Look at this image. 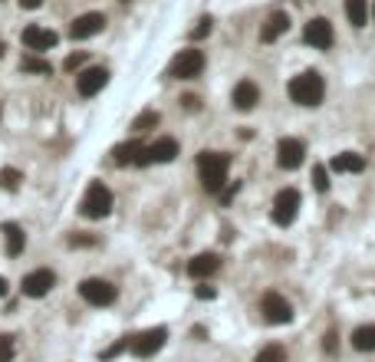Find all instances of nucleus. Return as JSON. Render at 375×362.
<instances>
[{
    "mask_svg": "<svg viewBox=\"0 0 375 362\" xmlns=\"http://www.w3.org/2000/svg\"><path fill=\"white\" fill-rule=\"evenodd\" d=\"M227 168H230V155L224 152H201L197 155V175L205 185L207 195H221L227 185Z\"/></svg>",
    "mask_w": 375,
    "mask_h": 362,
    "instance_id": "obj_1",
    "label": "nucleus"
},
{
    "mask_svg": "<svg viewBox=\"0 0 375 362\" xmlns=\"http://www.w3.org/2000/svg\"><path fill=\"white\" fill-rule=\"evenodd\" d=\"M287 93H290V99L297 105L316 109V105L323 103V95H326V83H323V76H319L316 69H307V73H299V76L290 79Z\"/></svg>",
    "mask_w": 375,
    "mask_h": 362,
    "instance_id": "obj_2",
    "label": "nucleus"
},
{
    "mask_svg": "<svg viewBox=\"0 0 375 362\" xmlns=\"http://www.w3.org/2000/svg\"><path fill=\"white\" fill-rule=\"evenodd\" d=\"M79 211H83V217H89V221H103V217H109L112 191L106 188L103 181H93V185L86 188L83 201H79Z\"/></svg>",
    "mask_w": 375,
    "mask_h": 362,
    "instance_id": "obj_3",
    "label": "nucleus"
},
{
    "mask_svg": "<svg viewBox=\"0 0 375 362\" xmlns=\"http://www.w3.org/2000/svg\"><path fill=\"white\" fill-rule=\"evenodd\" d=\"M79 296H83L89 306H112L115 296H119V290H115V284L103 280V276H89V280L79 284Z\"/></svg>",
    "mask_w": 375,
    "mask_h": 362,
    "instance_id": "obj_4",
    "label": "nucleus"
},
{
    "mask_svg": "<svg viewBox=\"0 0 375 362\" xmlns=\"http://www.w3.org/2000/svg\"><path fill=\"white\" fill-rule=\"evenodd\" d=\"M299 191L297 188H283L277 198H273V211H270V217H273V224H280V227H290L293 221H297V214H299Z\"/></svg>",
    "mask_w": 375,
    "mask_h": 362,
    "instance_id": "obj_5",
    "label": "nucleus"
},
{
    "mask_svg": "<svg viewBox=\"0 0 375 362\" xmlns=\"http://www.w3.org/2000/svg\"><path fill=\"white\" fill-rule=\"evenodd\" d=\"M165 339H168V329L152 326V329H142L138 336L128 339V349H132V356H138V359H148V356H155L158 349H162Z\"/></svg>",
    "mask_w": 375,
    "mask_h": 362,
    "instance_id": "obj_6",
    "label": "nucleus"
},
{
    "mask_svg": "<svg viewBox=\"0 0 375 362\" xmlns=\"http://www.w3.org/2000/svg\"><path fill=\"white\" fill-rule=\"evenodd\" d=\"M201 69H205V53L201 50H181L168 66V76L171 79H195L201 76Z\"/></svg>",
    "mask_w": 375,
    "mask_h": 362,
    "instance_id": "obj_7",
    "label": "nucleus"
},
{
    "mask_svg": "<svg viewBox=\"0 0 375 362\" xmlns=\"http://www.w3.org/2000/svg\"><path fill=\"white\" fill-rule=\"evenodd\" d=\"M260 313H264V319H267V323H273V326H283V323H290V319H293L290 300L280 296V294H273V290L260 296Z\"/></svg>",
    "mask_w": 375,
    "mask_h": 362,
    "instance_id": "obj_8",
    "label": "nucleus"
},
{
    "mask_svg": "<svg viewBox=\"0 0 375 362\" xmlns=\"http://www.w3.org/2000/svg\"><path fill=\"white\" fill-rule=\"evenodd\" d=\"M175 158H178V142L175 138H158V142L142 148V155H138L135 165H168Z\"/></svg>",
    "mask_w": 375,
    "mask_h": 362,
    "instance_id": "obj_9",
    "label": "nucleus"
},
{
    "mask_svg": "<svg viewBox=\"0 0 375 362\" xmlns=\"http://www.w3.org/2000/svg\"><path fill=\"white\" fill-rule=\"evenodd\" d=\"M303 40H307L313 50H329V46H333V40H336L333 24H329L326 17H313L307 24V30H303Z\"/></svg>",
    "mask_w": 375,
    "mask_h": 362,
    "instance_id": "obj_10",
    "label": "nucleus"
},
{
    "mask_svg": "<svg viewBox=\"0 0 375 362\" xmlns=\"http://www.w3.org/2000/svg\"><path fill=\"white\" fill-rule=\"evenodd\" d=\"M303 158H307V145L299 138H280V145H277V165H280L283 172L299 168Z\"/></svg>",
    "mask_w": 375,
    "mask_h": 362,
    "instance_id": "obj_11",
    "label": "nucleus"
},
{
    "mask_svg": "<svg viewBox=\"0 0 375 362\" xmlns=\"http://www.w3.org/2000/svg\"><path fill=\"white\" fill-rule=\"evenodd\" d=\"M106 83H109V69L89 66V69H83V73L76 76V93L83 95V99H93L96 93H103Z\"/></svg>",
    "mask_w": 375,
    "mask_h": 362,
    "instance_id": "obj_12",
    "label": "nucleus"
},
{
    "mask_svg": "<svg viewBox=\"0 0 375 362\" xmlns=\"http://www.w3.org/2000/svg\"><path fill=\"white\" fill-rule=\"evenodd\" d=\"M56 286V274L53 270H34V274L24 276V284H20V290H24V296H30V300H40V296H46Z\"/></svg>",
    "mask_w": 375,
    "mask_h": 362,
    "instance_id": "obj_13",
    "label": "nucleus"
},
{
    "mask_svg": "<svg viewBox=\"0 0 375 362\" xmlns=\"http://www.w3.org/2000/svg\"><path fill=\"white\" fill-rule=\"evenodd\" d=\"M106 30V14H83V17H76L73 20V26H69V36L73 40H89V36H96V33H103Z\"/></svg>",
    "mask_w": 375,
    "mask_h": 362,
    "instance_id": "obj_14",
    "label": "nucleus"
},
{
    "mask_svg": "<svg viewBox=\"0 0 375 362\" xmlns=\"http://www.w3.org/2000/svg\"><path fill=\"white\" fill-rule=\"evenodd\" d=\"M20 40H24V46H26V50H34V53L53 50V46L60 43V36L53 33V30H43V26H36V24H34V26H26Z\"/></svg>",
    "mask_w": 375,
    "mask_h": 362,
    "instance_id": "obj_15",
    "label": "nucleus"
},
{
    "mask_svg": "<svg viewBox=\"0 0 375 362\" xmlns=\"http://www.w3.org/2000/svg\"><path fill=\"white\" fill-rule=\"evenodd\" d=\"M234 109H240V113H250L257 103H260V89H257V83H250V79H240L237 86H234Z\"/></svg>",
    "mask_w": 375,
    "mask_h": 362,
    "instance_id": "obj_16",
    "label": "nucleus"
},
{
    "mask_svg": "<svg viewBox=\"0 0 375 362\" xmlns=\"http://www.w3.org/2000/svg\"><path fill=\"white\" fill-rule=\"evenodd\" d=\"M221 270V257L217 254H197V257H191V264H188V274L195 276V280H207V276H214Z\"/></svg>",
    "mask_w": 375,
    "mask_h": 362,
    "instance_id": "obj_17",
    "label": "nucleus"
},
{
    "mask_svg": "<svg viewBox=\"0 0 375 362\" xmlns=\"http://www.w3.org/2000/svg\"><path fill=\"white\" fill-rule=\"evenodd\" d=\"M287 30H290V17H287L283 10H277V14H270V17L264 20V26H260V40H264V43H273V40H280Z\"/></svg>",
    "mask_w": 375,
    "mask_h": 362,
    "instance_id": "obj_18",
    "label": "nucleus"
},
{
    "mask_svg": "<svg viewBox=\"0 0 375 362\" xmlns=\"http://www.w3.org/2000/svg\"><path fill=\"white\" fill-rule=\"evenodd\" d=\"M4 247H7V257H20L26 247V234L20 224H14V221H7L4 224Z\"/></svg>",
    "mask_w": 375,
    "mask_h": 362,
    "instance_id": "obj_19",
    "label": "nucleus"
},
{
    "mask_svg": "<svg viewBox=\"0 0 375 362\" xmlns=\"http://www.w3.org/2000/svg\"><path fill=\"white\" fill-rule=\"evenodd\" d=\"M142 142L138 138H132V142H122V145L112 148V158H115V165H135L138 155H142Z\"/></svg>",
    "mask_w": 375,
    "mask_h": 362,
    "instance_id": "obj_20",
    "label": "nucleus"
},
{
    "mask_svg": "<svg viewBox=\"0 0 375 362\" xmlns=\"http://www.w3.org/2000/svg\"><path fill=\"white\" fill-rule=\"evenodd\" d=\"M352 349H359V353H375V323L352 329Z\"/></svg>",
    "mask_w": 375,
    "mask_h": 362,
    "instance_id": "obj_21",
    "label": "nucleus"
},
{
    "mask_svg": "<svg viewBox=\"0 0 375 362\" xmlns=\"http://www.w3.org/2000/svg\"><path fill=\"white\" fill-rule=\"evenodd\" d=\"M362 168H366V158L356 152H339L333 158V172H362Z\"/></svg>",
    "mask_w": 375,
    "mask_h": 362,
    "instance_id": "obj_22",
    "label": "nucleus"
},
{
    "mask_svg": "<svg viewBox=\"0 0 375 362\" xmlns=\"http://www.w3.org/2000/svg\"><path fill=\"white\" fill-rule=\"evenodd\" d=\"M346 17H349V24L356 26V30H362L369 20V7L366 0H346Z\"/></svg>",
    "mask_w": 375,
    "mask_h": 362,
    "instance_id": "obj_23",
    "label": "nucleus"
},
{
    "mask_svg": "<svg viewBox=\"0 0 375 362\" xmlns=\"http://www.w3.org/2000/svg\"><path fill=\"white\" fill-rule=\"evenodd\" d=\"M20 69H24V73H36V76H53V63L40 60V56H24V60H20Z\"/></svg>",
    "mask_w": 375,
    "mask_h": 362,
    "instance_id": "obj_24",
    "label": "nucleus"
},
{
    "mask_svg": "<svg viewBox=\"0 0 375 362\" xmlns=\"http://www.w3.org/2000/svg\"><path fill=\"white\" fill-rule=\"evenodd\" d=\"M158 122H162V115L155 113V109H145V113H138V115H135V122H132V132H135V135H142V132L155 129Z\"/></svg>",
    "mask_w": 375,
    "mask_h": 362,
    "instance_id": "obj_25",
    "label": "nucleus"
},
{
    "mask_svg": "<svg viewBox=\"0 0 375 362\" xmlns=\"http://www.w3.org/2000/svg\"><path fill=\"white\" fill-rule=\"evenodd\" d=\"M254 362H287V349H283L280 343H270V346H264V349L257 353Z\"/></svg>",
    "mask_w": 375,
    "mask_h": 362,
    "instance_id": "obj_26",
    "label": "nucleus"
},
{
    "mask_svg": "<svg viewBox=\"0 0 375 362\" xmlns=\"http://www.w3.org/2000/svg\"><path fill=\"white\" fill-rule=\"evenodd\" d=\"M20 181H24V175H20L17 168H0V188L4 191H17Z\"/></svg>",
    "mask_w": 375,
    "mask_h": 362,
    "instance_id": "obj_27",
    "label": "nucleus"
},
{
    "mask_svg": "<svg viewBox=\"0 0 375 362\" xmlns=\"http://www.w3.org/2000/svg\"><path fill=\"white\" fill-rule=\"evenodd\" d=\"M313 188L316 191H329V172H326V165H316L313 168Z\"/></svg>",
    "mask_w": 375,
    "mask_h": 362,
    "instance_id": "obj_28",
    "label": "nucleus"
},
{
    "mask_svg": "<svg viewBox=\"0 0 375 362\" xmlns=\"http://www.w3.org/2000/svg\"><path fill=\"white\" fill-rule=\"evenodd\" d=\"M0 362H14V336L0 333Z\"/></svg>",
    "mask_w": 375,
    "mask_h": 362,
    "instance_id": "obj_29",
    "label": "nucleus"
},
{
    "mask_svg": "<svg viewBox=\"0 0 375 362\" xmlns=\"http://www.w3.org/2000/svg\"><path fill=\"white\" fill-rule=\"evenodd\" d=\"M211 26H214L211 17H201V20H197V26L191 30V40H205V36L211 33Z\"/></svg>",
    "mask_w": 375,
    "mask_h": 362,
    "instance_id": "obj_30",
    "label": "nucleus"
},
{
    "mask_svg": "<svg viewBox=\"0 0 375 362\" xmlns=\"http://www.w3.org/2000/svg\"><path fill=\"white\" fill-rule=\"evenodd\" d=\"M86 60H89L86 53H69V56H66V63H63V69H66V73H76V69L83 66Z\"/></svg>",
    "mask_w": 375,
    "mask_h": 362,
    "instance_id": "obj_31",
    "label": "nucleus"
},
{
    "mask_svg": "<svg viewBox=\"0 0 375 362\" xmlns=\"http://www.w3.org/2000/svg\"><path fill=\"white\" fill-rule=\"evenodd\" d=\"M181 103H185V109H188V113H197V109H201V99H197V95H185Z\"/></svg>",
    "mask_w": 375,
    "mask_h": 362,
    "instance_id": "obj_32",
    "label": "nucleus"
},
{
    "mask_svg": "<svg viewBox=\"0 0 375 362\" xmlns=\"http://www.w3.org/2000/svg\"><path fill=\"white\" fill-rule=\"evenodd\" d=\"M96 237H69V247H93Z\"/></svg>",
    "mask_w": 375,
    "mask_h": 362,
    "instance_id": "obj_33",
    "label": "nucleus"
},
{
    "mask_svg": "<svg viewBox=\"0 0 375 362\" xmlns=\"http://www.w3.org/2000/svg\"><path fill=\"white\" fill-rule=\"evenodd\" d=\"M195 294H197V300H214V286H197V290H195Z\"/></svg>",
    "mask_w": 375,
    "mask_h": 362,
    "instance_id": "obj_34",
    "label": "nucleus"
},
{
    "mask_svg": "<svg viewBox=\"0 0 375 362\" xmlns=\"http://www.w3.org/2000/svg\"><path fill=\"white\" fill-rule=\"evenodd\" d=\"M323 349H326V353H336V333L323 336Z\"/></svg>",
    "mask_w": 375,
    "mask_h": 362,
    "instance_id": "obj_35",
    "label": "nucleus"
},
{
    "mask_svg": "<svg viewBox=\"0 0 375 362\" xmlns=\"http://www.w3.org/2000/svg\"><path fill=\"white\" fill-rule=\"evenodd\" d=\"M20 7H24V10H36V7H43V0H20Z\"/></svg>",
    "mask_w": 375,
    "mask_h": 362,
    "instance_id": "obj_36",
    "label": "nucleus"
},
{
    "mask_svg": "<svg viewBox=\"0 0 375 362\" xmlns=\"http://www.w3.org/2000/svg\"><path fill=\"white\" fill-rule=\"evenodd\" d=\"M7 294V280H4V276H0V296Z\"/></svg>",
    "mask_w": 375,
    "mask_h": 362,
    "instance_id": "obj_37",
    "label": "nucleus"
},
{
    "mask_svg": "<svg viewBox=\"0 0 375 362\" xmlns=\"http://www.w3.org/2000/svg\"><path fill=\"white\" fill-rule=\"evenodd\" d=\"M4 50H7V46H4V40H0V56H4Z\"/></svg>",
    "mask_w": 375,
    "mask_h": 362,
    "instance_id": "obj_38",
    "label": "nucleus"
},
{
    "mask_svg": "<svg viewBox=\"0 0 375 362\" xmlns=\"http://www.w3.org/2000/svg\"><path fill=\"white\" fill-rule=\"evenodd\" d=\"M372 17H375V7H372Z\"/></svg>",
    "mask_w": 375,
    "mask_h": 362,
    "instance_id": "obj_39",
    "label": "nucleus"
},
{
    "mask_svg": "<svg viewBox=\"0 0 375 362\" xmlns=\"http://www.w3.org/2000/svg\"><path fill=\"white\" fill-rule=\"evenodd\" d=\"M0 115H4V109H0Z\"/></svg>",
    "mask_w": 375,
    "mask_h": 362,
    "instance_id": "obj_40",
    "label": "nucleus"
},
{
    "mask_svg": "<svg viewBox=\"0 0 375 362\" xmlns=\"http://www.w3.org/2000/svg\"><path fill=\"white\" fill-rule=\"evenodd\" d=\"M122 4H125V0H122Z\"/></svg>",
    "mask_w": 375,
    "mask_h": 362,
    "instance_id": "obj_41",
    "label": "nucleus"
}]
</instances>
